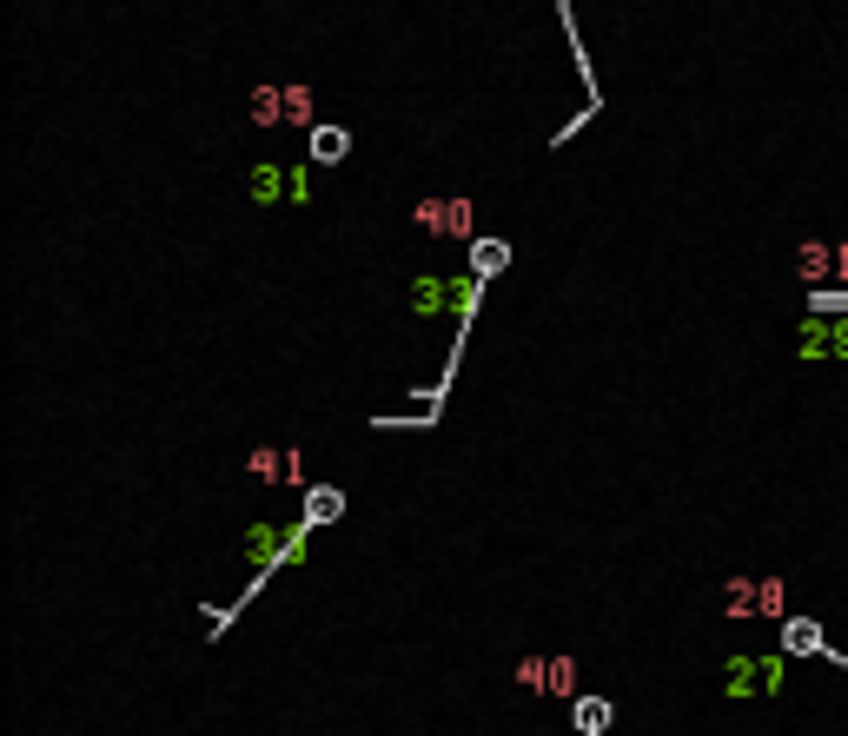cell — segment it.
<instances>
[{"label": "cell", "instance_id": "6da1fadb", "mask_svg": "<svg viewBox=\"0 0 848 736\" xmlns=\"http://www.w3.org/2000/svg\"><path fill=\"white\" fill-rule=\"evenodd\" d=\"M252 120H266V126L292 120V126H305L312 120V94L305 87H259V94H252Z\"/></svg>", "mask_w": 848, "mask_h": 736}, {"label": "cell", "instance_id": "7a4b0ae2", "mask_svg": "<svg viewBox=\"0 0 848 736\" xmlns=\"http://www.w3.org/2000/svg\"><path fill=\"white\" fill-rule=\"evenodd\" d=\"M417 226L432 232V239H464V232H471V206H464V200H424V206H417Z\"/></svg>", "mask_w": 848, "mask_h": 736}, {"label": "cell", "instance_id": "3957f363", "mask_svg": "<svg viewBox=\"0 0 848 736\" xmlns=\"http://www.w3.org/2000/svg\"><path fill=\"white\" fill-rule=\"evenodd\" d=\"M524 684H531V690L564 697V690L577 684V664H570V657H550V664H544V657H531V664H524Z\"/></svg>", "mask_w": 848, "mask_h": 736}, {"label": "cell", "instance_id": "277c9868", "mask_svg": "<svg viewBox=\"0 0 848 736\" xmlns=\"http://www.w3.org/2000/svg\"><path fill=\"white\" fill-rule=\"evenodd\" d=\"M828 260H835L828 245H802V279H822V273H828Z\"/></svg>", "mask_w": 848, "mask_h": 736}]
</instances>
